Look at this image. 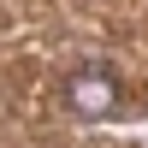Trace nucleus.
Here are the masks:
<instances>
[{
    "instance_id": "f257e3e1",
    "label": "nucleus",
    "mask_w": 148,
    "mask_h": 148,
    "mask_svg": "<svg viewBox=\"0 0 148 148\" xmlns=\"http://www.w3.org/2000/svg\"><path fill=\"white\" fill-rule=\"evenodd\" d=\"M59 95H65V107L83 113V119H101V113L119 107V83H113V71H101V65H77L59 83Z\"/></svg>"
}]
</instances>
